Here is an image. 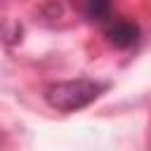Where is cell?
Returning a JSON list of instances; mask_svg holds the SVG:
<instances>
[{"label": "cell", "mask_w": 151, "mask_h": 151, "mask_svg": "<svg viewBox=\"0 0 151 151\" xmlns=\"http://www.w3.org/2000/svg\"><path fill=\"white\" fill-rule=\"evenodd\" d=\"M109 90V83L94 80V78H73V80H59L47 85L45 90V101L61 111V113H73L92 101H97L104 92Z\"/></svg>", "instance_id": "6da1fadb"}, {"label": "cell", "mask_w": 151, "mask_h": 151, "mask_svg": "<svg viewBox=\"0 0 151 151\" xmlns=\"http://www.w3.org/2000/svg\"><path fill=\"white\" fill-rule=\"evenodd\" d=\"M101 33L106 42L116 50H132L142 40V28L137 21L125 19V17H111L109 21L101 24Z\"/></svg>", "instance_id": "7a4b0ae2"}, {"label": "cell", "mask_w": 151, "mask_h": 151, "mask_svg": "<svg viewBox=\"0 0 151 151\" xmlns=\"http://www.w3.org/2000/svg\"><path fill=\"white\" fill-rule=\"evenodd\" d=\"M73 7L80 12V17L90 24H104L111 19L113 0H73Z\"/></svg>", "instance_id": "3957f363"}]
</instances>
